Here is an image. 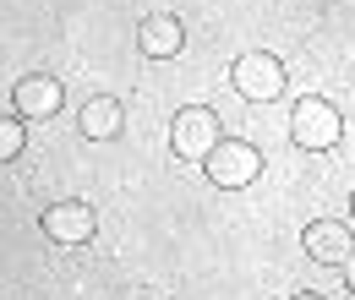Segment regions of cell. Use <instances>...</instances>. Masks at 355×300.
<instances>
[{
	"mask_svg": "<svg viewBox=\"0 0 355 300\" xmlns=\"http://www.w3.org/2000/svg\"><path fill=\"white\" fill-rule=\"evenodd\" d=\"M230 82H235L241 98H252V104H273V98H284V87H290V66H284L279 55H268V49H246V55H235Z\"/></svg>",
	"mask_w": 355,
	"mask_h": 300,
	"instance_id": "cell-1",
	"label": "cell"
},
{
	"mask_svg": "<svg viewBox=\"0 0 355 300\" xmlns=\"http://www.w3.org/2000/svg\"><path fill=\"white\" fill-rule=\"evenodd\" d=\"M219 142H224V131H219V115L208 104L175 109V121H170V153H175L180 164H202Z\"/></svg>",
	"mask_w": 355,
	"mask_h": 300,
	"instance_id": "cell-2",
	"label": "cell"
},
{
	"mask_svg": "<svg viewBox=\"0 0 355 300\" xmlns=\"http://www.w3.org/2000/svg\"><path fill=\"white\" fill-rule=\"evenodd\" d=\"M339 136H345V115L328 104V98H301L295 109H290V142L301 148V153H328V148H339Z\"/></svg>",
	"mask_w": 355,
	"mask_h": 300,
	"instance_id": "cell-3",
	"label": "cell"
},
{
	"mask_svg": "<svg viewBox=\"0 0 355 300\" xmlns=\"http://www.w3.org/2000/svg\"><path fill=\"white\" fill-rule=\"evenodd\" d=\"M202 175H208L219 191H241V186H252V180L263 175V153H257L252 142H241V136H224L219 148L202 159Z\"/></svg>",
	"mask_w": 355,
	"mask_h": 300,
	"instance_id": "cell-4",
	"label": "cell"
},
{
	"mask_svg": "<svg viewBox=\"0 0 355 300\" xmlns=\"http://www.w3.org/2000/svg\"><path fill=\"white\" fill-rule=\"evenodd\" d=\"M39 229H44L55 246H88L93 235H98V213H93V202H83V197H60V202H49L44 213H39Z\"/></svg>",
	"mask_w": 355,
	"mask_h": 300,
	"instance_id": "cell-5",
	"label": "cell"
},
{
	"mask_svg": "<svg viewBox=\"0 0 355 300\" xmlns=\"http://www.w3.org/2000/svg\"><path fill=\"white\" fill-rule=\"evenodd\" d=\"M60 104H66V87L55 82L49 71H28L22 82L11 87V115H22V121H55Z\"/></svg>",
	"mask_w": 355,
	"mask_h": 300,
	"instance_id": "cell-6",
	"label": "cell"
},
{
	"mask_svg": "<svg viewBox=\"0 0 355 300\" xmlns=\"http://www.w3.org/2000/svg\"><path fill=\"white\" fill-rule=\"evenodd\" d=\"M301 246H306L311 262L339 267V262L355 252V229H350V224H339V218H311L306 229H301Z\"/></svg>",
	"mask_w": 355,
	"mask_h": 300,
	"instance_id": "cell-7",
	"label": "cell"
},
{
	"mask_svg": "<svg viewBox=\"0 0 355 300\" xmlns=\"http://www.w3.org/2000/svg\"><path fill=\"white\" fill-rule=\"evenodd\" d=\"M137 49L148 55V60H170L186 49V22L170 17V11H153V17H142L137 22Z\"/></svg>",
	"mask_w": 355,
	"mask_h": 300,
	"instance_id": "cell-8",
	"label": "cell"
},
{
	"mask_svg": "<svg viewBox=\"0 0 355 300\" xmlns=\"http://www.w3.org/2000/svg\"><path fill=\"white\" fill-rule=\"evenodd\" d=\"M126 126V109H121V98H110V93H93L88 104L77 109V131L88 136V142H115Z\"/></svg>",
	"mask_w": 355,
	"mask_h": 300,
	"instance_id": "cell-9",
	"label": "cell"
},
{
	"mask_svg": "<svg viewBox=\"0 0 355 300\" xmlns=\"http://www.w3.org/2000/svg\"><path fill=\"white\" fill-rule=\"evenodd\" d=\"M22 148H28V121H22V115H6V121H0V153L17 159Z\"/></svg>",
	"mask_w": 355,
	"mask_h": 300,
	"instance_id": "cell-10",
	"label": "cell"
},
{
	"mask_svg": "<svg viewBox=\"0 0 355 300\" xmlns=\"http://www.w3.org/2000/svg\"><path fill=\"white\" fill-rule=\"evenodd\" d=\"M339 267H345V290H350V295H355V252H350V257H345V262H339Z\"/></svg>",
	"mask_w": 355,
	"mask_h": 300,
	"instance_id": "cell-11",
	"label": "cell"
},
{
	"mask_svg": "<svg viewBox=\"0 0 355 300\" xmlns=\"http://www.w3.org/2000/svg\"><path fill=\"white\" fill-rule=\"evenodd\" d=\"M290 300H322V295H317V290H301V295H290Z\"/></svg>",
	"mask_w": 355,
	"mask_h": 300,
	"instance_id": "cell-12",
	"label": "cell"
},
{
	"mask_svg": "<svg viewBox=\"0 0 355 300\" xmlns=\"http://www.w3.org/2000/svg\"><path fill=\"white\" fill-rule=\"evenodd\" d=\"M350 224H355V191H350Z\"/></svg>",
	"mask_w": 355,
	"mask_h": 300,
	"instance_id": "cell-13",
	"label": "cell"
}]
</instances>
